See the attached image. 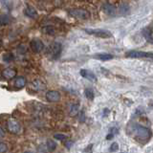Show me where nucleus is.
Wrapping results in <instances>:
<instances>
[{"mask_svg": "<svg viewBox=\"0 0 153 153\" xmlns=\"http://www.w3.org/2000/svg\"><path fill=\"white\" fill-rule=\"evenodd\" d=\"M143 36H145L146 39H149L151 37V32L149 29H145V31H143Z\"/></svg>", "mask_w": 153, "mask_h": 153, "instance_id": "b1692460", "label": "nucleus"}, {"mask_svg": "<svg viewBox=\"0 0 153 153\" xmlns=\"http://www.w3.org/2000/svg\"><path fill=\"white\" fill-rule=\"evenodd\" d=\"M65 146L69 148V147H70V146H72V143H71V142H66V143H65Z\"/></svg>", "mask_w": 153, "mask_h": 153, "instance_id": "bb28decb", "label": "nucleus"}, {"mask_svg": "<svg viewBox=\"0 0 153 153\" xmlns=\"http://www.w3.org/2000/svg\"><path fill=\"white\" fill-rule=\"evenodd\" d=\"M133 131H134L133 132L134 137H135L139 142L145 143L150 137L149 130H148V129L146 127H145V126H135V128L133 129Z\"/></svg>", "mask_w": 153, "mask_h": 153, "instance_id": "f257e3e1", "label": "nucleus"}, {"mask_svg": "<svg viewBox=\"0 0 153 153\" xmlns=\"http://www.w3.org/2000/svg\"><path fill=\"white\" fill-rule=\"evenodd\" d=\"M9 23V17L8 16H0V25H6V24Z\"/></svg>", "mask_w": 153, "mask_h": 153, "instance_id": "412c9836", "label": "nucleus"}, {"mask_svg": "<svg viewBox=\"0 0 153 153\" xmlns=\"http://www.w3.org/2000/svg\"><path fill=\"white\" fill-rule=\"evenodd\" d=\"M61 50H62V46L60 43L54 42L50 45L49 49L47 51L48 52L47 55L51 59H56L59 57V56L61 54Z\"/></svg>", "mask_w": 153, "mask_h": 153, "instance_id": "f03ea898", "label": "nucleus"}, {"mask_svg": "<svg viewBox=\"0 0 153 153\" xmlns=\"http://www.w3.org/2000/svg\"><path fill=\"white\" fill-rule=\"evenodd\" d=\"M0 1H1L3 4H8V2L11 1V0H0Z\"/></svg>", "mask_w": 153, "mask_h": 153, "instance_id": "cd10ccee", "label": "nucleus"}, {"mask_svg": "<svg viewBox=\"0 0 153 153\" xmlns=\"http://www.w3.org/2000/svg\"><path fill=\"white\" fill-rule=\"evenodd\" d=\"M24 153H30V152H24Z\"/></svg>", "mask_w": 153, "mask_h": 153, "instance_id": "c756f323", "label": "nucleus"}, {"mask_svg": "<svg viewBox=\"0 0 153 153\" xmlns=\"http://www.w3.org/2000/svg\"><path fill=\"white\" fill-rule=\"evenodd\" d=\"M80 75L83 76V78L87 79L91 81H94V82H96L97 81V76H96L94 75V73H92L91 71L89 70H85V69H82L80 71Z\"/></svg>", "mask_w": 153, "mask_h": 153, "instance_id": "f8f14e48", "label": "nucleus"}, {"mask_svg": "<svg viewBox=\"0 0 153 153\" xmlns=\"http://www.w3.org/2000/svg\"><path fill=\"white\" fill-rule=\"evenodd\" d=\"M118 148H119V145L117 143H113L111 146H110V151L111 152H114V151H117L118 150Z\"/></svg>", "mask_w": 153, "mask_h": 153, "instance_id": "393cba45", "label": "nucleus"}, {"mask_svg": "<svg viewBox=\"0 0 153 153\" xmlns=\"http://www.w3.org/2000/svg\"><path fill=\"white\" fill-rule=\"evenodd\" d=\"M30 89H32L35 92H38V91H43L46 89V84L40 79H35L32 81L30 85Z\"/></svg>", "mask_w": 153, "mask_h": 153, "instance_id": "1a4fd4ad", "label": "nucleus"}, {"mask_svg": "<svg viewBox=\"0 0 153 153\" xmlns=\"http://www.w3.org/2000/svg\"><path fill=\"white\" fill-rule=\"evenodd\" d=\"M54 138L56 139V140H59V141H65L67 137H66V135H64V134L56 133L54 135Z\"/></svg>", "mask_w": 153, "mask_h": 153, "instance_id": "4be33fe9", "label": "nucleus"}, {"mask_svg": "<svg viewBox=\"0 0 153 153\" xmlns=\"http://www.w3.org/2000/svg\"><path fill=\"white\" fill-rule=\"evenodd\" d=\"M85 32L89 35L100 38H109L112 36L111 33L107 30H103V29H85Z\"/></svg>", "mask_w": 153, "mask_h": 153, "instance_id": "20e7f679", "label": "nucleus"}, {"mask_svg": "<svg viewBox=\"0 0 153 153\" xmlns=\"http://www.w3.org/2000/svg\"><path fill=\"white\" fill-rule=\"evenodd\" d=\"M24 13H25V14L30 18H36L37 16V12L36 10L32 7V6H27L25 11H24Z\"/></svg>", "mask_w": 153, "mask_h": 153, "instance_id": "ddd939ff", "label": "nucleus"}, {"mask_svg": "<svg viewBox=\"0 0 153 153\" xmlns=\"http://www.w3.org/2000/svg\"><path fill=\"white\" fill-rule=\"evenodd\" d=\"M42 32L44 33H46V35L52 36V35H54V33H55V28L53 26H51V25H48V26H45V27L42 28Z\"/></svg>", "mask_w": 153, "mask_h": 153, "instance_id": "a211bd4d", "label": "nucleus"}, {"mask_svg": "<svg viewBox=\"0 0 153 153\" xmlns=\"http://www.w3.org/2000/svg\"><path fill=\"white\" fill-rule=\"evenodd\" d=\"M79 104L76 103H73L70 105L69 107V114L71 115V116H76V114L79 113Z\"/></svg>", "mask_w": 153, "mask_h": 153, "instance_id": "f3484780", "label": "nucleus"}, {"mask_svg": "<svg viewBox=\"0 0 153 153\" xmlns=\"http://www.w3.org/2000/svg\"><path fill=\"white\" fill-rule=\"evenodd\" d=\"M5 136V132H4V130L2 129V127L0 126V138H3Z\"/></svg>", "mask_w": 153, "mask_h": 153, "instance_id": "a878e982", "label": "nucleus"}, {"mask_svg": "<svg viewBox=\"0 0 153 153\" xmlns=\"http://www.w3.org/2000/svg\"><path fill=\"white\" fill-rule=\"evenodd\" d=\"M94 57L98 60H102V61H107L113 59V56L111 54H106V53H103V54H98L94 56Z\"/></svg>", "mask_w": 153, "mask_h": 153, "instance_id": "4468645a", "label": "nucleus"}, {"mask_svg": "<svg viewBox=\"0 0 153 153\" xmlns=\"http://www.w3.org/2000/svg\"><path fill=\"white\" fill-rule=\"evenodd\" d=\"M16 76V71L13 68H5L2 71V76L7 80L13 79Z\"/></svg>", "mask_w": 153, "mask_h": 153, "instance_id": "9d476101", "label": "nucleus"}, {"mask_svg": "<svg viewBox=\"0 0 153 153\" xmlns=\"http://www.w3.org/2000/svg\"><path fill=\"white\" fill-rule=\"evenodd\" d=\"M13 59H14L13 55L12 54V53H10V52L6 53V54H4V56H3V60L5 62H10V61H12Z\"/></svg>", "mask_w": 153, "mask_h": 153, "instance_id": "aec40b11", "label": "nucleus"}, {"mask_svg": "<svg viewBox=\"0 0 153 153\" xmlns=\"http://www.w3.org/2000/svg\"><path fill=\"white\" fill-rule=\"evenodd\" d=\"M102 10L103 12L106 13V14H109V16H114L115 12H116V10H115L114 6H112L111 4H104L103 7H102Z\"/></svg>", "mask_w": 153, "mask_h": 153, "instance_id": "2eb2a0df", "label": "nucleus"}, {"mask_svg": "<svg viewBox=\"0 0 153 153\" xmlns=\"http://www.w3.org/2000/svg\"><path fill=\"white\" fill-rule=\"evenodd\" d=\"M69 13L71 16H73L76 19H80V20H85V19L89 18L90 14L89 12L86 11V10L83 9H73L70 10Z\"/></svg>", "mask_w": 153, "mask_h": 153, "instance_id": "423d86ee", "label": "nucleus"}, {"mask_svg": "<svg viewBox=\"0 0 153 153\" xmlns=\"http://www.w3.org/2000/svg\"><path fill=\"white\" fill-rule=\"evenodd\" d=\"M26 83H27L26 79L24 78L23 76H17V78H16V79H14L13 85L16 89H22L23 87H25Z\"/></svg>", "mask_w": 153, "mask_h": 153, "instance_id": "9b49d317", "label": "nucleus"}, {"mask_svg": "<svg viewBox=\"0 0 153 153\" xmlns=\"http://www.w3.org/2000/svg\"><path fill=\"white\" fill-rule=\"evenodd\" d=\"M8 151V146L5 143H0V153H6Z\"/></svg>", "mask_w": 153, "mask_h": 153, "instance_id": "5701e85b", "label": "nucleus"}, {"mask_svg": "<svg viewBox=\"0 0 153 153\" xmlns=\"http://www.w3.org/2000/svg\"><path fill=\"white\" fill-rule=\"evenodd\" d=\"M46 100L50 102H56L60 100V93L56 90H50L46 93Z\"/></svg>", "mask_w": 153, "mask_h": 153, "instance_id": "6e6552de", "label": "nucleus"}, {"mask_svg": "<svg viewBox=\"0 0 153 153\" xmlns=\"http://www.w3.org/2000/svg\"><path fill=\"white\" fill-rule=\"evenodd\" d=\"M46 147H47V150L49 152H53L56 148V142H54V140H48L46 142Z\"/></svg>", "mask_w": 153, "mask_h": 153, "instance_id": "dca6fc26", "label": "nucleus"}, {"mask_svg": "<svg viewBox=\"0 0 153 153\" xmlns=\"http://www.w3.org/2000/svg\"><path fill=\"white\" fill-rule=\"evenodd\" d=\"M126 56L130 59H149L153 60V53L143 51H129L126 54Z\"/></svg>", "mask_w": 153, "mask_h": 153, "instance_id": "7ed1b4c3", "label": "nucleus"}, {"mask_svg": "<svg viewBox=\"0 0 153 153\" xmlns=\"http://www.w3.org/2000/svg\"><path fill=\"white\" fill-rule=\"evenodd\" d=\"M30 47L33 53H40L44 49V44L39 38H33L30 42Z\"/></svg>", "mask_w": 153, "mask_h": 153, "instance_id": "0eeeda50", "label": "nucleus"}, {"mask_svg": "<svg viewBox=\"0 0 153 153\" xmlns=\"http://www.w3.org/2000/svg\"><path fill=\"white\" fill-rule=\"evenodd\" d=\"M1 44H2V38L0 36V46H1Z\"/></svg>", "mask_w": 153, "mask_h": 153, "instance_id": "c85d7f7f", "label": "nucleus"}, {"mask_svg": "<svg viewBox=\"0 0 153 153\" xmlns=\"http://www.w3.org/2000/svg\"><path fill=\"white\" fill-rule=\"evenodd\" d=\"M7 129L10 133L17 134L21 130V126L19 122L14 118H10L7 121Z\"/></svg>", "mask_w": 153, "mask_h": 153, "instance_id": "39448f33", "label": "nucleus"}, {"mask_svg": "<svg viewBox=\"0 0 153 153\" xmlns=\"http://www.w3.org/2000/svg\"><path fill=\"white\" fill-rule=\"evenodd\" d=\"M84 94H85V97L87 98L88 100H94L95 95H94L93 90L91 88H86L85 91H84Z\"/></svg>", "mask_w": 153, "mask_h": 153, "instance_id": "6ab92c4d", "label": "nucleus"}]
</instances>
